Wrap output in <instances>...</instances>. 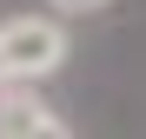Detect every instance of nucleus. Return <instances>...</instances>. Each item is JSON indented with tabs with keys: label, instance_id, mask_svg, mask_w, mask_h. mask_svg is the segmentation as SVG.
I'll list each match as a JSON object with an SVG mask.
<instances>
[{
	"label": "nucleus",
	"instance_id": "f257e3e1",
	"mask_svg": "<svg viewBox=\"0 0 146 139\" xmlns=\"http://www.w3.org/2000/svg\"><path fill=\"white\" fill-rule=\"evenodd\" d=\"M66 60V33L53 20H7L0 27V80H40Z\"/></svg>",
	"mask_w": 146,
	"mask_h": 139
},
{
	"label": "nucleus",
	"instance_id": "f03ea898",
	"mask_svg": "<svg viewBox=\"0 0 146 139\" xmlns=\"http://www.w3.org/2000/svg\"><path fill=\"white\" fill-rule=\"evenodd\" d=\"M0 139H66V126L33 93V80H7L0 86Z\"/></svg>",
	"mask_w": 146,
	"mask_h": 139
},
{
	"label": "nucleus",
	"instance_id": "7ed1b4c3",
	"mask_svg": "<svg viewBox=\"0 0 146 139\" xmlns=\"http://www.w3.org/2000/svg\"><path fill=\"white\" fill-rule=\"evenodd\" d=\"M60 7H100V0H60Z\"/></svg>",
	"mask_w": 146,
	"mask_h": 139
}]
</instances>
